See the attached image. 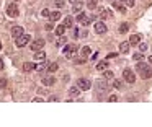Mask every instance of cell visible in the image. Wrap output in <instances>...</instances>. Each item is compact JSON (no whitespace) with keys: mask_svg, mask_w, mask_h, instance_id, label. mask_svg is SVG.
Masks as SVG:
<instances>
[{"mask_svg":"<svg viewBox=\"0 0 152 127\" xmlns=\"http://www.w3.org/2000/svg\"><path fill=\"white\" fill-rule=\"evenodd\" d=\"M136 68H137V73L141 75V78H151L152 77V68H151V65H147V64L139 62L136 65Z\"/></svg>","mask_w":152,"mask_h":127,"instance_id":"6da1fadb","label":"cell"},{"mask_svg":"<svg viewBox=\"0 0 152 127\" xmlns=\"http://www.w3.org/2000/svg\"><path fill=\"white\" fill-rule=\"evenodd\" d=\"M62 52H64L65 59H72V57L75 56V52H77V44H65Z\"/></svg>","mask_w":152,"mask_h":127,"instance_id":"7a4b0ae2","label":"cell"},{"mask_svg":"<svg viewBox=\"0 0 152 127\" xmlns=\"http://www.w3.org/2000/svg\"><path fill=\"white\" fill-rule=\"evenodd\" d=\"M95 88L98 93H107L110 90V85H108V82L105 78H102V80H97L95 82Z\"/></svg>","mask_w":152,"mask_h":127,"instance_id":"3957f363","label":"cell"},{"mask_svg":"<svg viewBox=\"0 0 152 127\" xmlns=\"http://www.w3.org/2000/svg\"><path fill=\"white\" fill-rule=\"evenodd\" d=\"M30 41H31V36H30V34H25V33H23L21 36H18L15 39V44H16V47H25V46H26Z\"/></svg>","mask_w":152,"mask_h":127,"instance_id":"277c9868","label":"cell"},{"mask_svg":"<svg viewBox=\"0 0 152 127\" xmlns=\"http://www.w3.org/2000/svg\"><path fill=\"white\" fill-rule=\"evenodd\" d=\"M123 78L128 83H131V85L136 83V75H134V72L131 70V68H124V70H123Z\"/></svg>","mask_w":152,"mask_h":127,"instance_id":"5b68a950","label":"cell"},{"mask_svg":"<svg viewBox=\"0 0 152 127\" xmlns=\"http://www.w3.org/2000/svg\"><path fill=\"white\" fill-rule=\"evenodd\" d=\"M77 21L82 23L84 26H88V25H90V23L93 21V16H87L85 13H82V11H80L79 15H77Z\"/></svg>","mask_w":152,"mask_h":127,"instance_id":"8992f818","label":"cell"},{"mask_svg":"<svg viewBox=\"0 0 152 127\" xmlns=\"http://www.w3.org/2000/svg\"><path fill=\"white\" fill-rule=\"evenodd\" d=\"M7 15L11 16V18H16L18 16V7H16V4H10L7 7Z\"/></svg>","mask_w":152,"mask_h":127,"instance_id":"52a82bcc","label":"cell"},{"mask_svg":"<svg viewBox=\"0 0 152 127\" xmlns=\"http://www.w3.org/2000/svg\"><path fill=\"white\" fill-rule=\"evenodd\" d=\"M93 30H95V33L97 34H103V33H107V25H105V23L103 21H98V23H95V25H93Z\"/></svg>","mask_w":152,"mask_h":127,"instance_id":"ba28073f","label":"cell"},{"mask_svg":"<svg viewBox=\"0 0 152 127\" xmlns=\"http://www.w3.org/2000/svg\"><path fill=\"white\" fill-rule=\"evenodd\" d=\"M77 86H79L80 90H84V91H85V90H90L92 83L88 82L87 78H79V80H77Z\"/></svg>","mask_w":152,"mask_h":127,"instance_id":"9c48e42d","label":"cell"},{"mask_svg":"<svg viewBox=\"0 0 152 127\" xmlns=\"http://www.w3.org/2000/svg\"><path fill=\"white\" fill-rule=\"evenodd\" d=\"M43 46H44V39H36L34 42H31L30 44V47H31V51H39V49H43Z\"/></svg>","mask_w":152,"mask_h":127,"instance_id":"30bf717a","label":"cell"},{"mask_svg":"<svg viewBox=\"0 0 152 127\" xmlns=\"http://www.w3.org/2000/svg\"><path fill=\"white\" fill-rule=\"evenodd\" d=\"M34 60H38V62H44L46 60V52H43L41 49L34 52Z\"/></svg>","mask_w":152,"mask_h":127,"instance_id":"8fae6325","label":"cell"},{"mask_svg":"<svg viewBox=\"0 0 152 127\" xmlns=\"http://www.w3.org/2000/svg\"><path fill=\"white\" fill-rule=\"evenodd\" d=\"M41 82H43V85H44V86H53L54 83H56V78H54V77H44Z\"/></svg>","mask_w":152,"mask_h":127,"instance_id":"7c38bea8","label":"cell"},{"mask_svg":"<svg viewBox=\"0 0 152 127\" xmlns=\"http://www.w3.org/2000/svg\"><path fill=\"white\" fill-rule=\"evenodd\" d=\"M21 34H23V28L21 26H13V28H11V36L15 37V39L18 36H21Z\"/></svg>","mask_w":152,"mask_h":127,"instance_id":"4fadbf2b","label":"cell"},{"mask_svg":"<svg viewBox=\"0 0 152 127\" xmlns=\"http://www.w3.org/2000/svg\"><path fill=\"white\" fill-rule=\"evenodd\" d=\"M139 42H141V36H139V34H133V36L129 37V44L131 46H137Z\"/></svg>","mask_w":152,"mask_h":127,"instance_id":"5bb4252c","label":"cell"},{"mask_svg":"<svg viewBox=\"0 0 152 127\" xmlns=\"http://www.w3.org/2000/svg\"><path fill=\"white\" fill-rule=\"evenodd\" d=\"M129 47H131V44H129V41H124V42H121V44H119V51H121V52H129Z\"/></svg>","mask_w":152,"mask_h":127,"instance_id":"9a60e30c","label":"cell"},{"mask_svg":"<svg viewBox=\"0 0 152 127\" xmlns=\"http://www.w3.org/2000/svg\"><path fill=\"white\" fill-rule=\"evenodd\" d=\"M100 16H102L103 20H108V18H111V16H113V13H111L110 10H107V8H103V10L100 11Z\"/></svg>","mask_w":152,"mask_h":127,"instance_id":"2e32d148","label":"cell"},{"mask_svg":"<svg viewBox=\"0 0 152 127\" xmlns=\"http://www.w3.org/2000/svg\"><path fill=\"white\" fill-rule=\"evenodd\" d=\"M34 67L36 65L33 62H25L23 64V72H31V70H34Z\"/></svg>","mask_w":152,"mask_h":127,"instance_id":"e0dca14e","label":"cell"},{"mask_svg":"<svg viewBox=\"0 0 152 127\" xmlns=\"http://www.w3.org/2000/svg\"><path fill=\"white\" fill-rule=\"evenodd\" d=\"M69 95H70L72 98L79 96V95H80V88H79V86H72V88L69 90Z\"/></svg>","mask_w":152,"mask_h":127,"instance_id":"ac0fdd59","label":"cell"},{"mask_svg":"<svg viewBox=\"0 0 152 127\" xmlns=\"http://www.w3.org/2000/svg\"><path fill=\"white\" fill-rule=\"evenodd\" d=\"M57 68H59V65H57L56 62H51L49 65H48V67H46V70L49 72V73H54V72H56Z\"/></svg>","mask_w":152,"mask_h":127,"instance_id":"d6986e66","label":"cell"},{"mask_svg":"<svg viewBox=\"0 0 152 127\" xmlns=\"http://www.w3.org/2000/svg\"><path fill=\"white\" fill-rule=\"evenodd\" d=\"M128 31H129V23H121V25H119V33L126 34Z\"/></svg>","mask_w":152,"mask_h":127,"instance_id":"ffe728a7","label":"cell"},{"mask_svg":"<svg viewBox=\"0 0 152 127\" xmlns=\"http://www.w3.org/2000/svg\"><path fill=\"white\" fill-rule=\"evenodd\" d=\"M62 25H64V28H65V30H69V28H70V26L74 25V20L70 18V16H67V18L64 20V23H62Z\"/></svg>","mask_w":152,"mask_h":127,"instance_id":"44dd1931","label":"cell"},{"mask_svg":"<svg viewBox=\"0 0 152 127\" xmlns=\"http://www.w3.org/2000/svg\"><path fill=\"white\" fill-rule=\"evenodd\" d=\"M92 54V49L88 47V46H84V47H82V57H88Z\"/></svg>","mask_w":152,"mask_h":127,"instance_id":"7402d4cb","label":"cell"},{"mask_svg":"<svg viewBox=\"0 0 152 127\" xmlns=\"http://www.w3.org/2000/svg\"><path fill=\"white\" fill-rule=\"evenodd\" d=\"M59 18H61V13H59V11H53V13L49 15V20H51V21H57Z\"/></svg>","mask_w":152,"mask_h":127,"instance_id":"603a6c76","label":"cell"},{"mask_svg":"<svg viewBox=\"0 0 152 127\" xmlns=\"http://www.w3.org/2000/svg\"><path fill=\"white\" fill-rule=\"evenodd\" d=\"M97 68H98V70H105V68H108V62H107V60L98 62V64H97Z\"/></svg>","mask_w":152,"mask_h":127,"instance_id":"cb8c5ba5","label":"cell"},{"mask_svg":"<svg viewBox=\"0 0 152 127\" xmlns=\"http://www.w3.org/2000/svg\"><path fill=\"white\" fill-rule=\"evenodd\" d=\"M65 42H67V39H65V36L64 37H59V39H57V42H56V46H57V47H64V46H65Z\"/></svg>","mask_w":152,"mask_h":127,"instance_id":"d4e9b609","label":"cell"},{"mask_svg":"<svg viewBox=\"0 0 152 127\" xmlns=\"http://www.w3.org/2000/svg\"><path fill=\"white\" fill-rule=\"evenodd\" d=\"M113 77H114V75H113V72H111V70H107L105 73H103V78H105V80H113Z\"/></svg>","mask_w":152,"mask_h":127,"instance_id":"484cf974","label":"cell"},{"mask_svg":"<svg viewBox=\"0 0 152 127\" xmlns=\"http://www.w3.org/2000/svg\"><path fill=\"white\" fill-rule=\"evenodd\" d=\"M87 7L90 8V10L97 8V0H87Z\"/></svg>","mask_w":152,"mask_h":127,"instance_id":"4316f807","label":"cell"},{"mask_svg":"<svg viewBox=\"0 0 152 127\" xmlns=\"http://www.w3.org/2000/svg\"><path fill=\"white\" fill-rule=\"evenodd\" d=\"M64 31H65L64 25H61V26H57V28H56V34H59V36H62V34H64Z\"/></svg>","mask_w":152,"mask_h":127,"instance_id":"83f0119b","label":"cell"},{"mask_svg":"<svg viewBox=\"0 0 152 127\" xmlns=\"http://www.w3.org/2000/svg\"><path fill=\"white\" fill-rule=\"evenodd\" d=\"M142 57H144V56H142L141 51H139V52H136V54H133V59L137 60V62H139V60H142Z\"/></svg>","mask_w":152,"mask_h":127,"instance_id":"f1b7e54d","label":"cell"},{"mask_svg":"<svg viewBox=\"0 0 152 127\" xmlns=\"http://www.w3.org/2000/svg\"><path fill=\"white\" fill-rule=\"evenodd\" d=\"M80 10H82V4H80V2L74 4V11H75V13H80Z\"/></svg>","mask_w":152,"mask_h":127,"instance_id":"f546056e","label":"cell"},{"mask_svg":"<svg viewBox=\"0 0 152 127\" xmlns=\"http://www.w3.org/2000/svg\"><path fill=\"white\" fill-rule=\"evenodd\" d=\"M113 7L114 8H116V10H118V11H121V13H124V7H121V5H119V4H116V2H113Z\"/></svg>","mask_w":152,"mask_h":127,"instance_id":"4dcf8cb0","label":"cell"},{"mask_svg":"<svg viewBox=\"0 0 152 127\" xmlns=\"http://www.w3.org/2000/svg\"><path fill=\"white\" fill-rule=\"evenodd\" d=\"M139 51H141V52H146V51H147V44H146V42H139Z\"/></svg>","mask_w":152,"mask_h":127,"instance_id":"1f68e13d","label":"cell"},{"mask_svg":"<svg viewBox=\"0 0 152 127\" xmlns=\"http://www.w3.org/2000/svg\"><path fill=\"white\" fill-rule=\"evenodd\" d=\"M51 15V11L48 10V8H44V10H41V16H44V18H49Z\"/></svg>","mask_w":152,"mask_h":127,"instance_id":"d6a6232c","label":"cell"},{"mask_svg":"<svg viewBox=\"0 0 152 127\" xmlns=\"http://www.w3.org/2000/svg\"><path fill=\"white\" fill-rule=\"evenodd\" d=\"M113 86H114V88H118V90H119V88H123V83L119 82V80H114V82H113Z\"/></svg>","mask_w":152,"mask_h":127,"instance_id":"836d02e7","label":"cell"},{"mask_svg":"<svg viewBox=\"0 0 152 127\" xmlns=\"http://www.w3.org/2000/svg\"><path fill=\"white\" fill-rule=\"evenodd\" d=\"M54 5H56L57 8H62V7H64V0H56V2H54Z\"/></svg>","mask_w":152,"mask_h":127,"instance_id":"e575fe53","label":"cell"},{"mask_svg":"<svg viewBox=\"0 0 152 127\" xmlns=\"http://www.w3.org/2000/svg\"><path fill=\"white\" fill-rule=\"evenodd\" d=\"M85 62H87V57H82V59H77L75 60V64H79V65H80V64H85Z\"/></svg>","mask_w":152,"mask_h":127,"instance_id":"d590c367","label":"cell"},{"mask_svg":"<svg viewBox=\"0 0 152 127\" xmlns=\"http://www.w3.org/2000/svg\"><path fill=\"white\" fill-rule=\"evenodd\" d=\"M126 5H128V7H134L136 2H134V0H126Z\"/></svg>","mask_w":152,"mask_h":127,"instance_id":"8d00e7d4","label":"cell"},{"mask_svg":"<svg viewBox=\"0 0 152 127\" xmlns=\"http://www.w3.org/2000/svg\"><path fill=\"white\" fill-rule=\"evenodd\" d=\"M34 70H38V72L44 70V65H43V64H39V65H36V67H34Z\"/></svg>","mask_w":152,"mask_h":127,"instance_id":"74e56055","label":"cell"},{"mask_svg":"<svg viewBox=\"0 0 152 127\" xmlns=\"http://www.w3.org/2000/svg\"><path fill=\"white\" fill-rule=\"evenodd\" d=\"M114 101H118V96H116V95H113V96H110V103H114Z\"/></svg>","mask_w":152,"mask_h":127,"instance_id":"f35d334b","label":"cell"},{"mask_svg":"<svg viewBox=\"0 0 152 127\" xmlns=\"http://www.w3.org/2000/svg\"><path fill=\"white\" fill-rule=\"evenodd\" d=\"M116 56H118V54H114V52H110V54H108V59H114V57H116Z\"/></svg>","mask_w":152,"mask_h":127,"instance_id":"ab89813d","label":"cell"},{"mask_svg":"<svg viewBox=\"0 0 152 127\" xmlns=\"http://www.w3.org/2000/svg\"><path fill=\"white\" fill-rule=\"evenodd\" d=\"M46 30H54V26H53V23H48V25H46Z\"/></svg>","mask_w":152,"mask_h":127,"instance_id":"60d3db41","label":"cell"},{"mask_svg":"<svg viewBox=\"0 0 152 127\" xmlns=\"http://www.w3.org/2000/svg\"><path fill=\"white\" fill-rule=\"evenodd\" d=\"M4 68H5V64H4V60L0 59V70H4Z\"/></svg>","mask_w":152,"mask_h":127,"instance_id":"b9f144b4","label":"cell"},{"mask_svg":"<svg viewBox=\"0 0 152 127\" xmlns=\"http://www.w3.org/2000/svg\"><path fill=\"white\" fill-rule=\"evenodd\" d=\"M77 2H79V0H70V4H77Z\"/></svg>","mask_w":152,"mask_h":127,"instance_id":"7bdbcfd3","label":"cell"},{"mask_svg":"<svg viewBox=\"0 0 152 127\" xmlns=\"http://www.w3.org/2000/svg\"><path fill=\"white\" fill-rule=\"evenodd\" d=\"M149 62H151V64H152V56H151V57H149Z\"/></svg>","mask_w":152,"mask_h":127,"instance_id":"ee69618b","label":"cell"},{"mask_svg":"<svg viewBox=\"0 0 152 127\" xmlns=\"http://www.w3.org/2000/svg\"><path fill=\"white\" fill-rule=\"evenodd\" d=\"M0 49H2V42H0Z\"/></svg>","mask_w":152,"mask_h":127,"instance_id":"f6af8a7d","label":"cell"},{"mask_svg":"<svg viewBox=\"0 0 152 127\" xmlns=\"http://www.w3.org/2000/svg\"><path fill=\"white\" fill-rule=\"evenodd\" d=\"M121 2H124V4H126V0H121Z\"/></svg>","mask_w":152,"mask_h":127,"instance_id":"bcb514c9","label":"cell"},{"mask_svg":"<svg viewBox=\"0 0 152 127\" xmlns=\"http://www.w3.org/2000/svg\"><path fill=\"white\" fill-rule=\"evenodd\" d=\"M13 2H18V0H13Z\"/></svg>","mask_w":152,"mask_h":127,"instance_id":"7dc6e473","label":"cell"}]
</instances>
